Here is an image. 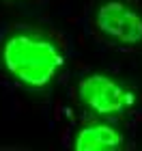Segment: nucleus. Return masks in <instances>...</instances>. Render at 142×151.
I'll return each mask as SVG.
<instances>
[{
	"mask_svg": "<svg viewBox=\"0 0 142 151\" xmlns=\"http://www.w3.org/2000/svg\"><path fill=\"white\" fill-rule=\"evenodd\" d=\"M0 63L22 86L43 91L63 71L65 52L58 39L43 30L17 28L0 45Z\"/></svg>",
	"mask_w": 142,
	"mask_h": 151,
	"instance_id": "f257e3e1",
	"label": "nucleus"
},
{
	"mask_svg": "<svg viewBox=\"0 0 142 151\" xmlns=\"http://www.w3.org/2000/svg\"><path fill=\"white\" fill-rule=\"evenodd\" d=\"M78 101L97 116H116L136 104V95L108 73H86L78 82Z\"/></svg>",
	"mask_w": 142,
	"mask_h": 151,
	"instance_id": "f03ea898",
	"label": "nucleus"
},
{
	"mask_svg": "<svg viewBox=\"0 0 142 151\" xmlns=\"http://www.w3.org/2000/svg\"><path fill=\"white\" fill-rule=\"evenodd\" d=\"M95 26L103 37L123 45L142 43V15L123 0H108L95 13Z\"/></svg>",
	"mask_w": 142,
	"mask_h": 151,
	"instance_id": "7ed1b4c3",
	"label": "nucleus"
},
{
	"mask_svg": "<svg viewBox=\"0 0 142 151\" xmlns=\"http://www.w3.org/2000/svg\"><path fill=\"white\" fill-rule=\"evenodd\" d=\"M125 142V134L110 121H88L73 136L76 151H114Z\"/></svg>",
	"mask_w": 142,
	"mask_h": 151,
	"instance_id": "20e7f679",
	"label": "nucleus"
}]
</instances>
